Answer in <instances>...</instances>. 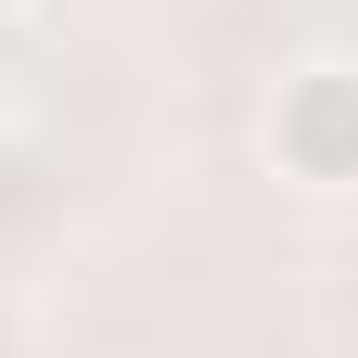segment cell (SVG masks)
<instances>
[{
  "label": "cell",
  "instance_id": "obj_1",
  "mask_svg": "<svg viewBox=\"0 0 358 358\" xmlns=\"http://www.w3.org/2000/svg\"><path fill=\"white\" fill-rule=\"evenodd\" d=\"M268 166L294 192H358V64H294L268 77V115H256Z\"/></svg>",
  "mask_w": 358,
  "mask_h": 358
},
{
  "label": "cell",
  "instance_id": "obj_2",
  "mask_svg": "<svg viewBox=\"0 0 358 358\" xmlns=\"http://www.w3.org/2000/svg\"><path fill=\"white\" fill-rule=\"evenodd\" d=\"M0 13H13V0H0Z\"/></svg>",
  "mask_w": 358,
  "mask_h": 358
}]
</instances>
